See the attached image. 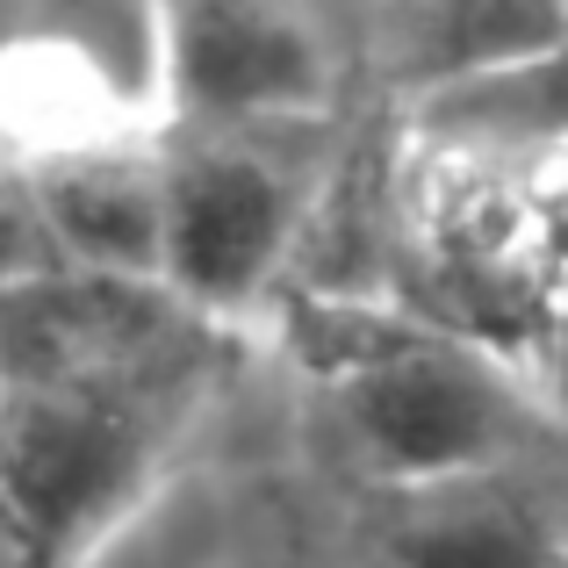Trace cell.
Listing matches in <instances>:
<instances>
[{
	"instance_id": "cell-5",
	"label": "cell",
	"mask_w": 568,
	"mask_h": 568,
	"mask_svg": "<svg viewBox=\"0 0 568 568\" xmlns=\"http://www.w3.org/2000/svg\"><path fill=\"white\" fill-rule=\"evenodd\" d=\"M37 194V216L51 231L58 260L87 274L159 281V223H166V152H144L138 138H109L87 152L43 159L22 173ZM166 288V281H159Z\"/></svg>"
},
{
	"instance_id": "cell-7",
	"label": "cell",
	"mask_w": 568,
	"mask_h": 568,
	"mask_svg": "<svg viewBox=\"0 0 568 568\" xmlns=\"http://www.w3.org/2000/svg\"><path fill=\"white\" fill-rule=\"evenodd\" d=\"M568 51V0H432L417 72L432 94L511 80Z\"/></svg>"
},
{
	"instance_id": "cell-6",
	"label": "cell",
	"mask_w": 568,
	"mask_h": 568,
	"mask_svg": "<svg viewBox=\"0 0 568 568\" xmlns=\"http://www.w3.org/2000/svg\"><path fill=\"white\" fill-rule=\"evenodd\" d=\"M396 518L382 532L388 568H561V540L526 489L497 475L396 489Z\"/></svg>"
},
{
	"instance_id": "cell-2",
	"label": "cell",
	"mask_w": 568,
	"mask_h": 568,
	"mask_svg": "<svg viewBox=\"0 0 568 568\" xmlns=\"http://www.w3.org/2000/svg\"><path fill=\"white\" fill-rule=\"evenodd\" d=\"M346 417L361 454L396 489L497 475L526 439V396L504 361L454 332H410L375 346L346 375Z\"/></svg>"
},
{
	"instance_id": "cell-9",
	"label": "cell",
	"mask_w": 568,
	"mask_h": 568,
	"mask_svg": "<svg viewBox=\"0 0 568 568\" xmlns=\"http://www.w3.org/2000/svg\"><path fill=\"white\" fill-rule=\"evenodd\" d=\"M555 361H561V382H568V288L555 295Z\"/></svg>"
},
{
	"instance_id": "cell-4",
	"label": "cell",
	"mask_w": 568,
	"mask_h": 568,
	"mask_svg": "<svg viewBox=\"0 0 568 568\" xmlns=\"http://www.w3.org/2000/svg\"><path fill=\"white\" fill-rule=\"evenodd\" d=\"M295 237V181L237 138H194L166 152V223H159V281L223 324L260 303Z\"/></svg>"
},
{
	"instance_id": "cell-3",
	"label": "cell",
	"mask_w": 568,
	"mask_h": 568,
	"mask_svg": "<svg viewBox=\"0 0 568 568\" xmlns=\"http://www.w3.org/2000/svg\"><path fill=\"white\" fill-rule=\"evenodd\" d=\"M332 87L324 43L281 0H166L159 8V101L202 138L295 123Z\"/></svg>"
},
{
	"instance_id": "cell-8",
	"label": "cell",
	"mask_w": 568,
	"mask_h": 568,
	"mask_svg": "<svg viewBox=\"0 0 568 568\" xmlns=\"http://www.w3.org/2000/svg\"><path fill=\"white\" fill-rule=\"evenodd\" d=\"M0 568H43L37 540H29V532H22V518L8 511V497H0Z\"/></svg>"
},
{
	"instance_id": "cell-1",
	"label": "cell",
	"mask_w": 568,
	"mask_h": 568,
	"mask_svg": "<svg viewBox=\"0 0 568 568\" xmlns=\"http://www.w3.org/2000/svg\"><path fill=\"white\" fill-rule=\"evenodd\" d=\"M209 361L216 346L123 375L0 388V497L43 568H87L144 511L209 388Z\"/></svg>"
}]
</instances>
